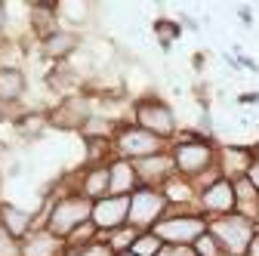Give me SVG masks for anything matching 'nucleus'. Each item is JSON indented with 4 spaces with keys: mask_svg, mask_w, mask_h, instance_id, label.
I'll return each mask as SVG.
<instances>
[{
    "mask_svg": "<svg viewBox=\"0 0 259 256\" xmlns=\"http://www.w3.org/2000/svg\"><path fill=\"white\" fill-rule=\"evenodd\" d=\"M173 164H176V176L191 179L198 188L216 182L219 173V148L213 145V139L201 136V133H188L182 139H176L170 145Z\"/></svg>",
    "mask_w": 259,
    "mask_h": 256,
    "instance_id": "obj_1",
    "label": "nucleus"
},
{
    "mask_svg": "<svg viewBox=\"0 0 259 256\" xmlns=\"http://www.w3.org/2000/svg\"><path fill=\"white\" fill-rule=\"evenodd\" d=\"M44 216L40 229L53 232L56 238L68 241L80 226H87V222H93V201L83 198L80 191H65V195H59L56 201H50V207H40L34 213V219Z\"/></svg>",
    "mask_w": 259,
    "mask_h": 256,
    "instance_id": "obj_2",
    "label": "nucleus"
},
{
    "mask_svg": "<svg viewBox=\"0 0 259 256\" xmlns=\"http://www.w3.org/2000/svg\"><path fill=\"white\" fill-rule=\"evenodd\" d=\"M133 123L142 126L145 133L164 139V142H176L179 136V123H176V111L167 99L160 96H142V99L133 102Z\"/></svg>",
    "mask_w": 259,
    "mask_h": 256,
    "instance_id": "obj_3",
    "label": "nucleus"
},
{
    "mask_svg": "<svg viewBox=\"0 0 259 256\" xmlns=\"http://www.w3.org/2000/svg\"><path fill=\"white\" fill-rule=\"evenodd\" d=\"M256 232H259V222H253V219H247L241 213L210 219V235L219 241L225 256H247Z\"/></svg>",
    "mask_w": 259,
    "mask_h": 256,
    "instance_id": "obj_4",
    "label": "nucleus"
},
{
    "mask_svg": "<svg viewBox=\"0 0 259 256\" xmlns=\"http://www.w3.org/2000/svg\"><path fill=\"white\" fill-rule=\"evenodd\" d=\"M151 232L164 241V247H188L191 250L194 241L210 232V219L204 213H167Z\"/></svg>",
    "mask_w": 259,
    "mask_h": 256,
    "instance_id": "obj_5",
    "label": "nucleus"
},
{
    "mask_svg": "<svg viewBox=\"0 0 259 256\" xmlns=\"http://www.w3.org/2000/svg\"><path fill=\"white\" fill-rule=\"evenodd\" d=\"M167 213H170V204H167L164 188L139 185L133 195H130V222L126 226L136 229V232H151Z\"/></svg>",
    "mask_w": 259,
    "mask_h": 256,
    "instance_id": "obj_6",
    "label": "nucleus"
},
{
    "mask_svg": "<svg viewBox=\"0 0 259 256\" xmlns=\"http://www.w3.org/2000/svg\"><path fill=\"white\" fill-rule=\"evenodd\" d=\"M160 151H170V142L145 133L136 123H123L114 136V157H123V161L136 164L142 157H151V154H160Z\"/></svg>",
    "mask_w": 259,
    "mask_h": 256,
    "instance_id": "obj_7",
    "label": "nucleus"
},
{
    "mask_svg": "<svg viewBox=\"0 0 259 256\" xmlns=\"http://www.w3.org/2000/svg\"><path fill=\"white\" fill-rule=\"evenodd\" d=\"M90 117H93V105H90L87 93L65 96L59 105L50 108V126L59 130V133H80Z\"/></svg>",
    "mask_w": 259,
    "mask_h": 256,
    "instance_id": "obj_8",
    "label": "nucleus"
},
{
    "mask_svg": "<svg viewBox=\"0 0 259 256\" xmlns=\"http://www.w3.org/2000/svg\"><path fill=\"white\" fill-rule=\"evenodd\" d=\"M198 210L207 219H219V216H229L235 213V182L219 176L216 182L204 185L201 195H198Z\"/></svg>",
    "mask_w": 259,
    "mask_h": 256,
    "instance_id": "obj_9",
    "label": "nucleus"
},
{
    "mask_svg": "<svg viewBox=\"0 0 259 256\" xmlns=\"http://www.w3.org/2000/svg\"><path fill=\"white\" fill-rule=\"evenodd\" d=\"M130 222V198H117V195H108L102 201L93 204V226L102 238L123 229Z\"/></svg>",
    "mask_w": 259,
    "mask_h": 256,
    "instance_id": "obj_10",
    "label": "nucleus"
},
{
    "mask_svg": "<svg viewBox=\"0 0 259 256\" xmlns=\"http://www.w3.org/2000/svg\"><path fill=\"white\" fill-rule=\"evenodd\" d=\"M37 50L50 65H62V62H71V56L80 50V34L71 28H59L37 44Z\"/></svg>",
    "mask_w": 259,
    "mask_h": 256,
    "instance_id": "obj_11",
    "label": "nucleus"
},
{
    "mask_svg": "<svg viewBox=\"0 0 259 256\" xmlns=\"http://www.w3.org/2000/svg\"><path fill=\"white\" fill-rule=\"evenodd\" d=\"M136 173H139V182L142 185H148V188H164L176 176L173 154L170 151H160V154L142 157V161H136Z\"/></svg>",
    "mask_w": 259,
    "mask_h": 256,
    "instance_id": "obj_12",
    "label": "nucleus"
},
{
    "mask_svg": "<svg viewBox=\"0 0 259 256\" xmlns=\"http://www.w3.org/2000/svg\"><path fill=\"white\" fill-rule=\"evenodd\" d=\"M256 161L253 145H219V173L225 179H241L247 176L250 164Z\"/></svg>",
    "mask_w": 259,
    "mask_h": 256,
    "instance_id": "obj_13",
    "label": "nucleus"
},
{
    "mask_svg": "<svg viewBox=\"0 0 259 256\" xmlns=\"http://www.w3.org/2000/svg\"><path fill=\"white\" fill-rule=\"evenodd\" d=\"M0 229L10 232L16 241H25L31 232L37 229V219H34V213L22 210L13 201H0Z\"/></svg>",
    "mask_w": 259,
    "mask_h": 256,
    "instance_id": "obj_14",
    "label": "nucleus"
},
{
    "mask_svg": "<svg viewBox=\"0 0 259 256\" xmlns=\"http://www.w3.org/2000/svg\"><path fill=\"white\" fill-rule=\"evenodd\" d=\"M74 191H80L83 198H90L93 204L102 201L111 195V185H108V164H99V167H87L77 173V182H74Z\"/></svg>",
    "mask_w": 259,
    "mask_h": 256,
    "instance_id": "obj_15",
    "label": "nucleus"
},
{
    "mask_svg": "<svg viewBox=\"0 0 259 256\" xmlns=\"http://www.w3.org/2000/svg\"><path fill=\"white\" fill-rule=\"evenodd\" d=\"M108 185H111V195L130 198L142 185L139 173H136V164L133 161H123V157H114V161L108 164Z\"/></svg>",
    "mask_w": 259,
    "mask_h": 256,
    "instance_id": "obj_16",
    "label": "nucleus"
},
{
    "mask_svg": "<svg viewBox=\"0 0 259 256\" xmlns=\"http://www.w3.org/2000/svg\"><path fill=\"white\" fill-rule=\"evenodd\" d=\"M56 10H59V4H44V0L28 4V28L37 37V44L44 37H50L53 31H59V13Z\"/></svg>",
    "mask_w": 259,
    "mask_h": 256,
    "instance_id": "obj_17",
    "label": "nucleus"
},
{
    "mask_svg": "<svg viewBox=\"0 0 259 256\" xmlns=\"http://www.w3.org/2000/svg\"><path fill=\"white\" fill-rule=\"evenodd\" d=\"M65 250H68V244L40 226L22 241V256H65Z\"/></svg>",
    "mask_w": 259,
    "mask_h": 256,
    "instance_id": "obj_18",
    "label": "nucleus"
},
{
    "mask_svg": "<svg viewBox=\"0 0 259 256\" xmlns=\"http://www.w3.org/2000/svg\"><path fill=\"white\" fill-rule=\"evenodd\" d=\"M28 90V77L19 65H0V102L7 108L16 105Z\"/></svg>",
    "mask_w": 259,
    "mask_h": 256,
    "instance_id": "obj_19",
    "label": "nucleus"
},
{
    "mask_svg": "<svg viewBox=\"0 0 259 256\" xmlns=\"http://www.w3.org/2000/svg\"><path fill=\"white\" fill-rule=\"evenodd\" d=\"M13 126L22 139H40L50 126V111L47 108H25L19 117H13Z\"/></svg>",
    "mask_w": 259,
    "mask_h": 256,
    "instance_id": "obj_20",
    "label": "nucleus"
},
{
    "mask_svg": "<svg viewBox=\"0 0 259 256\" xmlns=\"http://www.w3.org/2000/svg\"><path fill=\"white\" fill-rule=\"evenodd\" d=\"M235 213L259 222V191L253 188V182L247 176L235 179Z\"/></svg>",
    "mask_w": 259,
    "mask_h": 256,
    "instance_id": "obj_21",
    "label": "nucleus"
},
{
    "mask_svg": "<svg viewBox=\"0 0 259 256\" xmlns=\"http://www.w3.org/2000/svg\"><path fill=\"white\" fill-rule=\"evenodd\" d=\"M59 19H65L71 25V31L74 28H83L90 19H93V4H83V0H74V4H59Z\"/></svg>",
    "mask_w": 259,
    "mask_h": 256,
    "instance_id": "obj_22",
    "label": "nucleus"
},
{
    "mask_svg": "<svg viewBox=\"0 0 259 256\" xmlns=\"http://www.w3.org/2000/svg\"><path fill=\"white\" fill-rule=\"evenodd\" d=\"M160 250H164V241H160L154 232H139L133 247H130L133 256H160Z\"/></svg>",
    "mask_w": 259,
    "mask_h": 256,
    "instance_id": "obj_23",
    "label": "nucleus"
},
{
    "mask_svg": "<svg viewBox=\"0 0 259 256\" xmlns=\"http://www.w3.org/2000/svg\"><path fill=\"white\" fill-rule=\"evenodd\" d=\"M136 235H139L136 229H130V226H123V229H117V232L105 235V241H108V247L114 250V256H120V253H130V247H133Z\"/></svg>",
    "mask_w": 259,
    "mask_h": 256,
    "instance_id": "obj_24",
    "label": "nucleus"
},
{
    "mask_svg": "<svg viewBox=\"0 0 259 256\" xmlns=\"http://www.w3.org/2000/svg\"><path fill=\"white\" fill-rule=\"evenodd\" d=\"M65 256H114V250L108 247L105 238H96V241H90V244L68 247V250H65Z\"/></svg>",
    "mask_w": 259,
    "mask_h": 256,
    "instance_id": "obj_25",
    "label": "nucleus"
},
{
    "mask_svg": "<svg viewBox=\"0 0 259 256\" xmlns=\"http://www.w3.org/2000/svg\"><path fill=\"white\" fill-rule=\"evenodd\" d=\"M191 253H194V256H225V253H222V247H219V241H216L210 232H207V235H201L198 241H194Z\"/></svg>",
    "mask_w": 259,
    "mask_h": 256,
    "instance_id": "obj_26",
    "label": "nucleus"
},
{
    "mask_svg": "<svg viewBox=\"0 0 259 256\" xmlns=\"http://www.w3.org/2000/svg\"><path fill=\"white\" fill-rule=\"evenodd\" d=\"M0 256H22V241H16L4 229H0Z\"/></svg>",
    "mask_w": 259,
    "mask_h": 256,
    "instance_id": "obj_27",
    "label": "nucleus"
},
{
    "mask_svg": "<svg viewBox=\"0 0 259 256\" xmlns=\"http://www.w3.org/2000/svg\"><path fill=\"white\" fill-rule=\"evenodd\" d=\"M179 25H182V28H188V31H194V34L201 31V22H198V19H191L188 13H179Z\"/></svg>",
    "mask_w": 259,
    "mask_h": 256,
    "instance_id": "obj_28",
    "label": "nucleus"
},
{
    "mask_svg": "<svg viewBox=\"0 0 259 256\" xmlns=\"http://www.w3.org/2000/svg\"><path fill=\"white\" fill-rule=\"evenodd\" d=\"M247 179H250V182H253V188L259 191V157H256V161L250 164V170H247Z\"/></svg>",
    "mask_w": 259,
    "mask_h": 256,
    "instance_id": "obj_29",
    "label": "nucleus"
},
{
    "mask_svg": "<svg viewBox=\"0 0 259 256\" xmlns=\"http://www.w3.org/2000/svg\"><path fill=\"white\" fill-rule=\"evenodd\" d=\"M22 173H25V164H22V161H13V164L7 167V179H19Z\"/></svg>",
    "mask_w": 259,
    "mask_h": 256,
    "instance_id": "obj_30",
    "label": "nucleus"
},
{
    "mask_svg": "<svg viewBox=\"0 0 259 256\" xmlns=\"http://www.w3.org/2000/svg\"><path fill=\"white\" fill-rule=\"evenodd\" d=\"M238 102H241V105H259V90H256V93H241Z\"/></svg>",
    "mask_w": 259,
    "mask_h": 256,
    "instance_id": "obj_31",
    "label": "nucleus"
},
{
    "mask_svg": "<svg viewBox=\"0 0 259 256\" xmlns=\"http://www.w3.org/2000/svg\"><path fill=\"white\" fill-rule=\"evenodd\" d=\"M238 19H241L244 25H253V10H250V7H238Z\"/></svg>",
    "mask_w": 259,
    "mask_h": 256,
    "instance_id": "obj_32",
    "label": "nucleus"
},
{
    "mask_svg": "<svg viewBox=\"0 0 259 256\" xmlns=\"http://www.w3.org/2000/svg\"><path fill=\"white\" fill-rule=\"evenodd\" d=\"M7 25H10V16H7V4H0V34L7 31Z\"/></svg>",
    "mask_w": 259,
    "mask_h": 256,
    "instance_id": "obj_33",
    "label": "nucleus"
},
{
    "mask_svg": "<svg viewBox=\"0 0 259 256\" xmlns=\"http://www.w3.org/2000/svg\"><path fill=\"white\" fill-rule=\"evenodd\" d=\"M191 65H194V68L201 71V68H204V53H194V59H191Z\"/></svg>",
    "mask_w": 259,
    "mask_h": 256,
    "instance_id": "obj_34",
    "label": "nucleus"
},
{
    "mask_svg": "<svg viewBox=\"0 0 259 256\" xmlns=\"http://www.w3.org/2000/svg\"><path fill=\"white\" fill-rule=\"evenodd\" d=\"M247 256H259V232H256V238H253V244H250V253Z\"/></svg>",
    "mask_w": 259,
    "mask_h": 256,
    "instance_id": "obj_35",
    "label": "nucleus"
},
{
    "mask_svg": "<svg viewBox=\"0 0 259 256\" xmlns=\"http://www.w3.org/2000/svg\"><path fill=\"white\" fill-rule=\"evenodd\" d=\"M7 117H10V114H7V105L0 102V120H7Z\"/></svg>",
    "mask_w": 259,
    "mask_h": 256,
    "instance_id": "obj_36",
    "label": "nucleus"
},
{
    "mask_svg": "<svg viewBox=\"0 0 259 256\" xmlns=\"http://www.w3.org/2000/svg\"><path fill=\"white\" fill-rule=\"evenodd\" d=\"M253 154H256V157H259V142H256V145H253Z\"/></svg>",
    "mask_w": 259,
    "mask_h": 256,
    "instance_id": "obj_37",
    "label": "nucleus"
},
{
    "mask_svg": "<svg viewBox=\"0 0 259 256\" xmlns=\"http://www.w3.org/2000/svg\"><path fill=\"white\" fill-rule=\"evenodd\" d=\"M4 151H7V145H4V142H0V157H4Z\"/></svg>",
    "mask_w": 259,
    "mask_h": 256,
    "instance_id": "obj_38",
    "label": "nucleus"
},
{
    "mask_svg": "<svg viewBox=\"0 0 259 256\" xmlns=\"http://www.w3.org/2000/svg\"><path fill=\"white\" fill-rule=\"evenodd\" d=\"M0 188H4V173H0Z\"/></svg>",
    "mask_w": 259,
    "mask_h": 256,
    "instance_id": "obj_39",
    "label": "nucleus"
},
{
    "mask_svg": "<svg viewBox=\"0 0 259 256\" xmlns=\"http://www.w3.org/2000/svg\"><path fill=\"white\" fill-rule=\"evenodd\" d=\"M120 256H133V253H120Z\"/></svg>",
    "mask_w": 259,
    "mask_h": 256,
    "instance_id": "obj_40",
    "label": "nucleus"
}]
</instances>
